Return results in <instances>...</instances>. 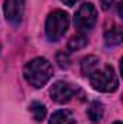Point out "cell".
<instances>
[{
	"label": "cell",
	"instance_id": "obj_8",
	"mask_svg": "<svg viewBox=\"0 0 123 124\" xmlns=\"http://www.w3.org/2000/svg\"><path fill=\"white\" fill-rule=\"evenodd\" d=\"M49 124H75V120L68 110H58L51 116Z\"/></svg>",
	"mask_w": 123,
	"mask_h": 124
},
{
	"label": "cell",
	"instance_id": "obj_5",
	"mask_svg": "<svg viewBox=\"0 0 123 124\" xmlns=\"http://www.w3.org/2000/svg\"><path fill=\"white\" fill-rule=\"evenodd\" d=\"M3 10L6 20L13 26H19L25 15V0H4Z\"/></svg>",
	"mask_w": 123,
	"mask_h": 124
},
{
	"label": "cell",
	"instance_id": "obj_11",
	"mask_svg": "<svg viewBox=\"0 0 123 124\" xmlns=\"http://www.w3.org/2000/svg\"><path fill=\"white\" fill-rule=\"evenodd\" d=\"M86 45H87V38L83 33H78V35L71 36V39L67 43V49H68V52H75V51L83 49Z\"/></svg>",
	"mask_w": 123,
	"mask_h": 124
},
{
	"label": "cell",
	"instance_id": "obj_6",
	"mask_svg": "<svg viewBox=\"0 0 123 124\" xmlns=\"http://www.w3.org/2000/svg\"><path fill=\"white\" fill-rule=\"evenodd\" d=\"M77 88L74 85H71L70 82H65V81H57L51 90H49V95L52 98V101L58 102V104H65L68 102L75 94H77Z\"/></svg>",
	"mask_w": 123,
	"mask_h": 124
},
{
	"label": "cell",
	"instance_id": "obj_16",
	"mask_svg": "<svg viewBox=\"0 0 123 124\" xmlns=\"http://www.w3.org/2000/svg\"><path fill=\"white\" fill-rule=\"evenodd\" d=\"M113 124H122V123H120V121H114Z\"/></svg>",
	"mask_w": 123,
	"mask_h": 124
},
{
	"label": "cell",
	"instance_id": "obj_17",
	"mask_svg": "<svg viewBox=\"0 0 123 124\" xmlns=\"http://www.w3.org/2000/svg\"><path fill=\"white\" fill-rule=\"evenodd\" d=\"M0 52H1V46H0Z\"/></svg>",
	"mask_w": 123,
	"mask_h": 124
},
{
	"label": "cell",
	"instance_id": "obj_13",
	"mask_svg": "<svg viewBox=\"0 0 123 124\" xmlns=\"http://www.w3.org/2000/svg\"><path fill=\"white\" fill-rule=\"evenodd\" d=\"M57 61L60 63L61 68H70V59H68V54L65 52H60L57 55Z\"/></svg>",
	"mask_w": 123,
	"mask_h": 124
},
{
	"label": "cell",
	"instance_id": "obj_15",
	"mask_svg": "<svg viewBox=\"0 0 123 124\" xmlns=\"http://www.w3.org/2000/svg\"><path fill=\"white\" fill-rule=\"evenodd\" d=\"M61 1L64 3V4H67V6H70V7H71V6H74L78 0H61Z\"/></svg>",
	"mask_w": 123,
	"mask_h": 124
},
{
	"label": "cell",
	"instance_id": "obj_3",
	"mask_svg": "<svg viewBox=\"0 0 123 124\" xmlns=\"http://www.w3.org/2000/svg\"><path fill=\"white\" fill-rule=\"evenodd\" d=\"M70 26V16L64 10L51 12L45 22V33L49 40H58L65 35Z\"/></svg>",
	"mask_w": 123,
	"mask_h": 124
},
{
	"label": "cell",
	"instance_id": "obj_9",
	"mask_svg": "<svg viewBox=\"0 0 123 124\" xmlns=\"http://www.w3.org/2000/svg\"><path fill=\"white\" fill-rule=\"evenodd\" d=\"M123 39V31L120 26H113L110 31L104 35V42L109 46H116L122 42Z\"/></svg>",
	"mask_w": 123,
	"mask_h": 124
},
{
	"label": "cell",
	"instance_id": "obj_7",
	"mask_svg": "<svg viewBox=\"0 0 123 124\" xmlns=\"http://www.w3.org/2000/svg\"><path fill=\"white\" fill-rule=\"evenodd\" d=\"M87 116L93 123H100L104 116V105L100 101H91L87 108Z\"/></svg>",
	"mask_w": 123,
	"mask_h": 124
},
{
	"label": "cell",
	"instance_id": "obj_1",
	"mask_svg": "<svg viewBox=\"0 0 123 124\" xmlns=\"http://www.w3.org/2000/svg\"><path fill=\"white\" fill-rule=\"evenodd\" d=\"M54 75V68L52 63L45 59V58H33L29 61L23 68V77L26 82L35 87V88H42L48 84V81Z\"/></svg>",
	"mask_w": 123,
	"mask_h": 124
},
{
	"label": "cell",
	"instance_id": "obj_14",
	"mask_svg": "<svg viewBox=\"0 0 123 124\" xmlns=\"http://www.w3.org/2000/svg\"><path fill=\"white\" fill-rule=\"evenodd\" d=\"M100 1H101V9L103 10H109L116 3H120V0H100Z\"/></svg>",
	"mask_w": 123,
	"mask_h": 124
},
{
	"label": "cell",
	"instance_id": "obj_2",
	"mask_svg": "<svg viewBox=\"0 0 123 124\" xmlns=\"http://www.w3.org/2000/svg\"><path fill=\"white\" fill-rule=\"evenodd\" d=\"M88 78L91 87L100 93H113L119 87L117 75L110 65H104L101 68L98 66Z\"/></svg>",
	"mask_w": 123,
	"mask_h": 124
},
{
	"label": "cell",
	"instance_id": "obj_4",
	"mask_svg": "<svg viewBox=\"0 0 123 124\" xmlns=\"http://www.w3.org/2000/svg\"><path fill=\"white\" fill-rule=\"evenodd\" d=\"M97 22V9L93 3H83L74 16V25L80 32L91 31Z\"/></svg>",
	"mask_w": 123,
	"mask_h": 124
},
{
	"label": "cell",
	"instance_id": "obj_12",
	"mask_svg": "<svg viewBox=\"0 0 123 124\" xmlns=\"http://www.w3.org/2000/svg\"><path fill=\"white\" fill-rule=\"evenodd\" d=\"M29 111L32 113L33 120L38 121V123L44 121V118H45V116H46V108H45V105H44L42 102H39V101H33V102H31Z\"/></svg>",
	"mask_w": 123,
	"mask_h": 124
},
{
	"label": "cell",
	"instance_id": "obj_10",
	"mask_svg": "<svg viewBox=\"0 0 123 124\" xmlns=\"http://www.w3.org/2000/svg\"><path fill=\"white\" fill-rule=\"evenodd\" d=\"M100 66V59L94 55H90V56H86L83 62H81V72L86 75V77H90L93 72Z\"/></svg>",
	"mask_w": 123,
	"mask_h": 124
}]
</instances>
